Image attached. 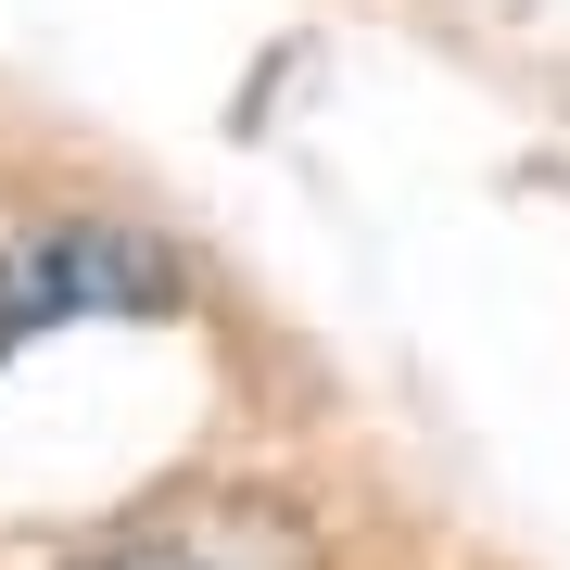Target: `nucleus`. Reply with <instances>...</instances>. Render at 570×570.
Instances as JSON below:
<instances>
[{
  "mask_svg": "<svg viewBox=\"0 0 570 570\" xmlns=\"http://www.w3.org/2000/svg\"><path fill=\"white\" fill-rule=\"evenodd\" d=\"M77 570H204L190 546H102V558H77Z\"/></svg>",
  "mask_w": 570,
  "mask_h": 570,
  "instance_id": "2",
  "label": "nucleus"
},
{
  "mask_svg": "<svg viewBox=\"0 0 570 570\" xmlns=\"http://www.w3.org/2000/svg\"><path fill=\"white\" fill-rule=\"evenodd\" d=\"M178 305V254L140 228H39L0 254V355H26L63 317H165Z\"/></svg>",
  "mask_w": 570,
  "mask_h": 570,
  "instance_id": "1",
  "label": "nucleus"
}]
</instances>
